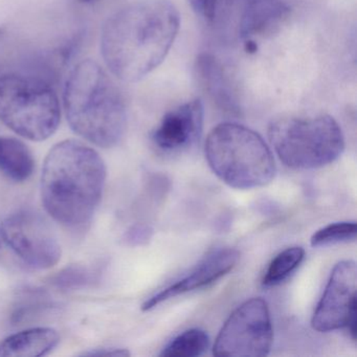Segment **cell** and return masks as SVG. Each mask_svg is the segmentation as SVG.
I'll use <instances>...</instances> for the list:
<instances>
[{
	"instance_id": "cell-1",
	"label": "cell",
	"mask_w": 357,
	"mask_h": 357,
	"mask_svg": "<svg viewBox=\"0 0 357 357\" xmlns=\"http://www.w3.org/2000/svg\"><path fill=\"white\" fill-rule=\"evenodd\" d=\"M179 14L167 0H142L108 18L101 33V55L124 82H137L168 55L179 30Z\"/></svg>"
},
{
	"instance_id": "cell-2",
	"label": "cell",
	"mask_w": 357,
	"mask_h": 357,
	"mask_svg": "<svg viewBox=\"0 0 357 357\" xmlns=\"http://www.w3.org/2000/svg\"><path fill=\"white\" fill-rule=\"evenodd\" d=\"M107 168L99 152L82 142L56 144L45 158L41 200L60 225L81 229L89 225L101 202Z\"/></svg>"
},
{
	"instance_id": "cell-3",
	"label": "cell",
	"mask_w": 357,
	"mask_h": 357,
	"mask_svg": "<svg viewBox=\"0 0 357 357\" xmlns=\"http://www.w3.org/2000/svg\"><path fill=\"white\" fill-rule=\"evenodd\" d=\"M63 108L73 131L98 147H114L126 132L124 97L93 60L79 62L68 75Z\"/></svg>"
},
{
	"instance_id": "cell-4",
	"label": "cell",
	"mask_w": 357,
	"mask_h": 357,
	"mask_svg": "<svg viewBox=\"0 0 357 357\" xmlns=\"http://www.w3.org/2000/svg\"><path fill=\"white\" fill-rule=\"evenodd\" d=\"M204 151L213 172L235 189L263 187L275 177L271 149L259 133L243 125L222 123L215 127Z\"/></svg>"
},
{
	"instance_id": "cell-5",
	"label": "cell",
	"mask_w": 357,
	"mask_h": 357,
	"mask_svg": "<svg viewBox=\"0 0 357 357\" xmlns=\"http://www.w3.org/2000/svg\"><path fill=\"white\" fill-rule=\"evenodd\" d=\"M61 106L49 81L33 75L0 76V122L24 139L43 142L57 131Z\"/></svg>"
},
{
	"instance_id": "cell-6",
	"label": "cell",
	"mask_w": 357,
	"mask_h": 357,
	"mask_svg": "<svg viewBox=\"0 0 357 357\" xmlns=\"http://www.w3.org/2000/svg\"><path fill=\"white\" fill-rule=\"evenodd\" d=\"M268 137L281 162L296 170L328 166L344 150L342 128L326 114L275 120L269 126Z\"/></svg>"
},
{
	"instance_id": "cell-7",
	"label": "cell",
	"mask_w": 357,
	"mask_h": 357,
	"mask_svg": "<svg viewBox=\"0 0 357 357\" xmlns=\"http://www.w3.org/2000/svg\"><path fill=\"white\" fill-rule=\"evenodd\" d=\"M273 342L268 305L254 298L240 305L221 328L213 353L217 356L263 357Z\"/></svg>"
},
{
	"instance_id": "cell-8",
	"label": "cell",
	"mask_w": 357,
	"mask_h": 357,
	"mask_svg": "<svg viewBox=\"0 0 357 357\" xmlns=\"http://www.w3.org/2000/svg\"><path fill=\"white\" fill-rule=\"evenodd\" d=\"M5 243L29 266L52 268L61 259L59 240L49 221L32 210H20L9 215L1 225Z\"/></svg>"
},
{
	"instance_id": "cell-9",
	"label": "cell",
	"mask_w": 357,
	"mask_h": 357,
	"mask_svg": "<svg viewBox=\"0 0 357 357\" xmlns=\"http://www.w3.org/2000/svg\"><path fill=\"white\" fill-rule=\"evenodd\" d=\"M357 269L354 261L337 263L332 271L321 301L311 321L319 332L348 328L353 340L356 337Z\"/></svg>"
},
{
	"instance_id": "cell-10",
	"label": "cell",
	"mask_w": 357,
	"mask_h": 357,
	"mask_svg": "<svg viewBox=\"0 0 357 357\" xmlns=\"http://www.w3.org/2000/svg\"><path fill=\"white\" fill-rule=\"evenodd\" d=\"M204 128V106L199 99L187 102L169 112L151 139L165 153L185 151L199 141Z\"/></svg>"
},
{
	"instance_id": "cell-11",
	"label": "cell",
	"mask_w": 357,
	"mask_h": 357,
	"mask_svg": "<svg viewBox=\"0 0 357 357\" xmlns=\"http://www.w3.org/2000/svg\"><path fill=\"white\" fill-rule=\"evenodd\" d=\"M239 258V252L234 248H221L213 252L192 269L189 275L148 298L142 306V310H151L170 298L214 283L229 273L236 266Z\"/></svg>"
},
{
	"instance_id": "cell-12",
	"label": "cell",
	"mask_w": 357,
	"mask_h": 357,
	"mask_svg": "<svg viewBox=\"0 0 357 357\" xmlns=\"http://www.w3.org/2000/svg\"><path fill=\"white\" fill-rule=\"evenodd\" d=\"M195 77L200 89L216 104L217 107L229 114L240 112L238 96L222 64L212 54H202L195 63Z\"/></svg>"
},
{
	"instance_id": "cell-13",
	"label": "cell",
	"mask_w": 357,
	"mask_h": 357,
	"mask_svg": "<svg viewBox=\"0 0 357 357\" xmlns=\"http://www.w3.org/2000/svg\"><path fill=\"white\" fill-rule=\"evenodd\" d=\"M284 0H245L239 22L242 38L252 40L273 32L289 14Z\"/></svg>"
},
{
	"instance_id": "cell-14",
	"label": "cell",
	"mask_w": 357,
	"mask_h": 357,
	"mask_svg": "<svg viewBox=\"0 0 357 357\" xmlns=\"http://www.w3.org/2000/svg\"><path fill=\"white\" fill-rule=\"evenodd\" d=\"M59 342V333L53 328L24 330L0 342V357L45 356L52 352Z\"/></svg>"
},
{
	"instance_id": "cell-15",
	"label": "cell",
	"mask_w": 357,
	"mask_h": 357,
	"mask_svg": "<svg viewBox=\"0 0 357 357\" xmlns=\"http://www.w3.org/2000/svg\"><path fill=\"white\" fill-rule=\"evenodd\" d=\"M35 169V160L30 148L11 137H0V171L12 181H28Z\"/></svg>"
},
{
	"instance_id": "cell-16",
	"label": "cell",
	"mask_w": 357,
	"mask_h": 357,
	"mask_svg": "<svg viewBox=\"0 0 357 357\" xmlns=\"http://www.w3.org/2000/svg\"><path fill=\"white\" fill-rule=\"evenodd\" d=\"M304 257L305 250L300 246H292L280 252L269 264L263 277V286L273 287L283 283L298 269L304 260Z\"/></svg>"
},
{
	"instance_id": "cell-17",
	"label": "cell",
	"mask_w": 357,
	"mask_h": 357,
	"mask_svg": "<svg viewBox=\"0 0 357 357\" xmlns=\"http://www.w3.org/2000/svg\"><path fill=\"white\" fill-rule=\"evenodd\" d=\"M210 337L202 329H190L173 338L164 349L160 356L196 357L208 350Z\"/></svg>"
},
{
	"instance_id": "cell-18",
	"label": "cell",
	"mask_w": 357,
	"mask_h": 357,
	"mask_svg": "<svg viewBox=\"0 0 357 357\" xmlns=\"http://www.w3.org/2000/svg\"><path fill=\"white\" fill-rule=\"evenodd\" d=\"M98 281V273L86 265H68L50 278V283L57 289L64 291L85 289Z\"/></svg>"
},
{
	"instance_id": "cell-19",
	"label": "cell",
	"mask_w": 357,
	"mask_h": 357,
	"mask_svg": "<svg viewBox=\"0 0 357 357\" xmlns=\"http://www.w3.org/2000/svg\"><path fill=\"white\" fill-rule=\"evenodd\" d=\"M357 227L355 222L331 223L315 231L311 237L313 248L333 245L356 239Z\"/></svg>"
},
{
	"instance_id": "cell-20",
	"label": "cell",
	"mask_w": 357,
	"mask_h": 357,
	"mask_svg": "<svg viewBox=\"0 0 357 357\" xmlns=\"http://www.w3.org/2000/svg\"><path fill=\"white\" fill-rule=\"evenodd\" d=\"M153 236V229L146 225H135L129 227L123 236V242L128 246L145 245Z\"/></svg>"
},
{
	"instance_id": "cell-21",
	"label": "cell",
	"mask_w": 357,
	"mask_h": 357,
	"mask_svg": "<svg viewBox=\"0 0 357 357\" xmlns=\"http://www.w3.org/2000/svg\"><path fill=\"white\" fill-rule=\"evenodd\" d=\"M235 3L236 0H206L204 15L211 22H215L229 12Z\"/></svg>"
},
{
	"instance_id": "cell-22",
	"label": "cell",
	"mask_w": 357,
	"mask_h": 357,
	"mask_svg": "<svg viewBox=\"0 0 357 357\" xmlns=\"http://www.w3.org/2000/svg\"><path fill=\"white\" fill-rule=\"evenodd\" d=\"M81 356L98 357H125L129 356L130 353L126 349L118 348H96L91 349L86 352L81 353Z\"/></svg>"
},
{
	"instance_id": "cell-23",
	"label": "cell",
	"mask_w": 357,
	"mask_h": 357,
	"mask_svg": "<svg viewBox=\"0 0 357 357\" xmlns=\"http://www.w3.org/2000/svg\"><path fill=\"white\" fill-rule=\"evenodd\" d=\"M206 0H189L191 3L192 8L195 10L198 13L204 14V6H206Z\"/></svg>"
},
{
	"instance_id": "cell-24",
	"label": "cell",
	"mask_w": 357,
	"mask_h": 357,
	"mask_svg": "<svg viewBox=\"0 0 357 357\" xmlns=\"http://www.w3.org/2000/svg\"><path fill=\"white\" fill-rule=\"evenodd\" d=\"M80 1L83 3H93V1H97V0H80Z\"/></svg>"
},
{
	"instance_id": "cell-25",
	"label": "cell",
	"mask_w": 357,
	"mask_h": 357,
	"mask_svg": "<svg viewBox=\"0 0 357 357\" xmlns=\"http://www.w3.org/2000/svg\"><path fill=\"white\" fill-rule=\"evenodd\" d=\"M3 29L0 28V36H1V35H3Z\"/></svg>"
}]
</instances>
